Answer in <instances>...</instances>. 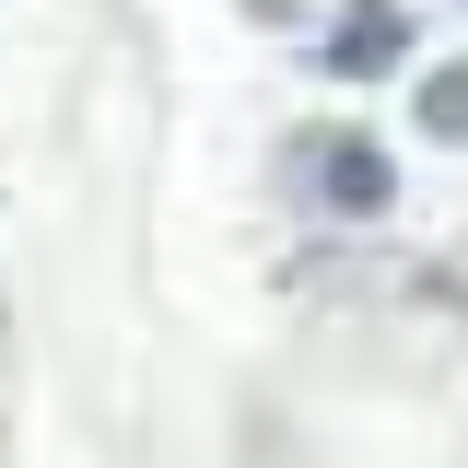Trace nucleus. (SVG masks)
Segmentation results:
<instances>
[{
    "instance_id": "1",
    "label": "nucleus",
    "mask_w": 468,
    "mask_h": 468,
    "mask_svg": "<svg viewBox=\"0 0 468 468\" xmlns=\"http://www.w3.org/2000/svg\"><path fill=\"white\" fill-rule=\"evenodd\" d=\"M304 176H316L328 223H375V211L399 199V165H387V141H363V129H304Z\"/></svg>"
},
{
    "instance_id": "2",
    "label": "nucleus",
    "mask_w": 468,
    "mask_h": 468,
    "mask_svg": "<svg viewBox=\"0 0 468 468\" xmlns=\"http://www.w3.org/2000/svg\"><path fill=\"white\" fill-rule=\"evenodd\" d=\"M316 58H328V82H387V70L410 58V12H399V0H351Z\"/></svg>"
},
{
    "instance_id": "3",
    "label": "nucleus",
    "mask_w": 468,
    "mask_h": 468,
    "mask_svg": "<svg viewBox=\"0 0 468 468\" xmlns=\"http://www.w3.org/2000/svg\"><path fill=\"white\" fill-rule=\"evenodd\" d=\"M421 141H468V58L421 70Z\"/></svg>"
}]
</instances>
